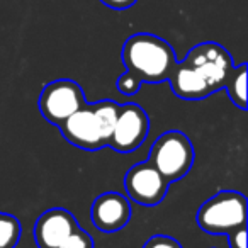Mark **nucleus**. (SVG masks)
<instances>
[{
	"instance_id": "f257e3e1",
	"label": "nucleus",
	"mask_w": 248,
	"mask_h": 248,
	"mask_svg": "<svg viewBox=\"0 0 248 248\" xmlns=\"http://www.w3.org/2000/svg\"><path fill=\"white\" fill-rule=\"evenodd\" d=\"M121 60L126 72L141 83L167 82L177 63L170 43L150 32L129 36L121 49Z\"/></svg>"
},
{
	"instance_id": "f03ea898",
	"label": "nucleus",
	"mask_w": 248,
	"mask_h": 248,
	"mask_svg": "<svg viewBox=\"0 0 248 248\" xmlns=\"http://www.w3.org/2000/svg\"><path fill=\"white\" fill-rule=\"evenodd\" d=\"M117 110L119 104L109 99L95 104L85 102L80 109L70 114L58 128L70 145L87 152H97L109 145Z\"/></svg>"
},
{
	"instance_id": "7ed1b4c3",
	"label": "nucleus",
	"mask_w": 248,
	"mask_h": 248,
	"mask_svg": "<svg viewBox=\"0 0 248 248\" xmlns=\"http://www.w3.org/2000/svg\"><path fill=\"white\" fill-rule=\"evenodd\" d=\"M196 152L190 140L182 131H167L155 140L150 148L148 162L169 184L184 179L190 172Z\"/></svg>"
},
{
	"instance_id": "20e7f679",
	"label": "nucleus",
	"mask_w": 248,
	"mask_h": 248,
	"mask_svg": "<svg viewBox=\"0 0 248 248\" xmlns=\"http://www.w3.org/2000/svg\"><path fill=\"white\" fill-rule=\"evenodd\" d=\"M247 197L238 190H221L201 204L197 224L209 234H226L247 224Z\"/></svg>"
},
{
	"instance_id": "39448f33",
	"label": "nucleus",
	"mask_w": 248,
	"mask_h": 248,
	"mask_svg": "<svg viewBox=\"0 0 248 248\" xmlns=\"http://www.w3.org/2000/svg\"><path fill=\"white\" fill-rule=\"evenodd\" d=\"M87 102L82 87L70 78H60L46 83L38 99L41 116L48 123L60 126L70 114Z\"/></svg>"
},
{
	"instance_id": "423d86ee",
	"label": "nucleus",
	"mask_w": 248,
	"mask_h": 248,
	"mask_svg": "<svg viewBox=\"0 0 248 248\" xmlns=\"http://www.w3.org/2000/svg\"><path fill=\"white\" fill-rule=\"evenodd\" d=\"M182 62H186L207 83L213 93L223 89L228 73L234 66L228 49L213 41L201 43L190 48Z\"/></svg>"
},
{
	"instance_id": "0eeeda50",
	"label": "nucleus",
	"mask_w": 248,
	"mask_h": 248,
	"mask_svg": "<svg viewBox=\"0 0 248 248\" xmlns=\"http://www.w3.org/2000/svg\"><path fill=\"white\" fill-rule=\"evenodd\" d=\"M150 133V119L146 110L138 104L119 106L109 145L117 153H129L143 145Z\"/></svg>"
},
{
	"instance_id": "6e6552de",
	"label": "nucleus",
	"mask_w": 248,
	"mask_h": 248,
	"mask_svg": "<svg viewBox=\"0 0 248 248\" xmlns=\"http://www.w3.org/2000/svg\"><path fill=\"white\" fill-rule=\"evenodd\" d=\"M169 186L170 184L148 160L133 165L124 175V189L128 199L146 207L158 206L165 199Z\"/></svg>"
},
{
	"instance_id": "1a4fd4ad",
	"label": "nucleus",
	"mask_w": 248,
	"mask_h": 248,
	"mask_svg": "<svg viewBox=\"0 0 248 248\" xmlns=\"http://www.w3.org/2000/svg\"><path fill=\"white\" fill-rule=\"evenodd\" d=\"M92 224L102 233H116L128 226L131 219V204L119 192H104L97 196L90 207Z\"/></svg>"
},
{
	"instance_id": "9d476101",
	"label": "nucleus",
	"mask_w": 248,
	"mask_h": 248,
	"mask_svg": "<svg viewBox=\"0 0 248 248\" xmlns=\"http://www.w3.org/2000/svg\"><path fill=\"white\" fill-rule=\"evenodd\" d=\"M78 226L77 217L65 207L46 209L34 224L36 245L38 248H58Z\"/></svg>"
},
{
	"instance_id": "9b49d317",
	"label": "nucleus",
	"mask_w": 248,
	"mask_h": 248,
	"mask_svg": "<svg viewBox=\"0 0 248 248\" xmlns=\"http://www.w3.org/2000/svg\"><path fill=\"white\" fill-rule=\"evenodd\" d=\"M169 83L173 93L184 100H201L213 93L207 83L186 62L175 63L169 77Z\"/></svg>"
},
{
	"instance_id": "f8f14e48",
	"label": "nucleus",
	"mask_w": 248,
	"mask_h": 248,
	"mask_svg": "<svg viewBox=\"0 0 248 248\" xmlns=\"http://www.w3.org/2000/svg\"><path fill=\"white\" fill-rule=\"evenodd\" d=\"M223 89L226 90L228 97L238 109H247V63L233 66L224 80Z\"/></svg>"
},
{
	"instance_id": "ddd939ff",
	"label": "nucleus",
	"mask_w": 248,
	"mask_h": 248,
	"mask_svg": "<svg viewBox=\"0 0 248 248\" xmlns=\"http://www.w3.org/2000/svg\"><path fill=\"white\" fill-rule=\"evenodd\" d=\"M21 234V221L12 214L0 213V248H16Z\"/></svg>"
},
{
	"instance_id": "4468645a",
	"label": "nucleus",
	"mask_w": 248,
	"mask_h": 248,
	"mask_svg": "<svg viewBox=\"0 0 248 248\" xmlns=\"http://www.w3.org/2000/svg\"><path fill=\"white\" fill-rule=\"evenodd\" d=\"M58 248H93V240L85 230L78 226Z\"/></svg>"
},
{
	"instance_id": "2eb2a0df",
	"label": "nucleus",
	"mask_w": 248,
	"mask_h": 248,
	"mask_svg": "<svg viewBox=\"0 0 248 248\" xmlns=\"http://www.w3.org/2000/svg\"><path fill=\"white\" fill-rule=\"evenodd\" d=\"M141 85L143 83L128 72H124L116 82L117 90L126 97H131V95H135V93H138L140 89H141Z\"/></svg>"
},
{
	"instance_id": "dca6fc26",
	"label": "nucleus",
	"mask_w": 248,
	"mask_h": 248,
	"mask_svg": "<svg viewBox=\"0 0 248 248\" xmlns=\"http://www.w3.org/2000/svg\"><path fill=\"white\" fill-rule=\"evenodd\" d=\"M143 248H182V245L172 236H167V234H155L152 236Z\"/></svg>"
},
{
	"instance_id": "f3484780",
	"label": "nucleus",
	"mask_w": 248,
	"mask_h": 248,
	"mask_svg": "<svg viewBox=\"0 0 248 248\" xmlns=\"http://www.w3.org/2000/svg\"><path fill=\"white\" fill-rule=\"evenodd\" d=\"M230 248H247V224L238 226L226 233Z\"/></svg>"
},
{
	"instance_id": "a211bd4d",
	"label": "nucleus",
	"mask_w": 248,
	"mask_h": 248,
	"mask_svg": "<svg viewBox=\"0 0 248 248\" xmlns=\"http://www.w3.org/2000/svg\"><path fill=\"white\" fill-rule=\"evenodd\" d=\"M100 2L114 11H126V9L133 7L138 0H100Z\"/></svg>"
}]
</instances>
